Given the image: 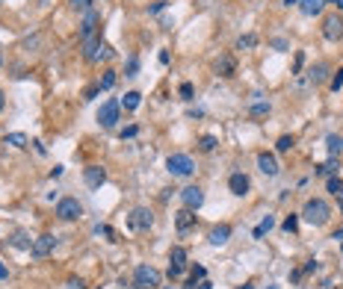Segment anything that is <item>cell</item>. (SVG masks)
Segmentation results:
<instances>
[{"instance_id":"6f0895ef","label":"cell","mask_w":343,"mask_h":289,"mask_svg":"<svg viewBox=\"0 0 343 289\" xmlns=\"http://www.w3.org/2000/svg\"><path fill=\"white\" fill-rule=\"evenodd\" d=\"M0 65H3V56H0Z\"/></svg>"},{"instance_id":"7bdbcfd3","label":"cell","mask_w":343,"mask_h":289,"mask_svg":"<svg viewBox=\"0 0 343 289\" xmlns=\"http://www.w3.org/2000/svg\"><path fill=\"white\" fill-rule=\"evenodd\" d=\"M272 47H275V50H287V41H284V38H272Z\"/></svg>"},{"instance_id":"e575fe53","label":"cell","mask_w":343,"mask_h":289,"mask_svg":"<svg viewBox=\"0 0 343 289\" xmlns=\"http://www.w3.org/2000/svg\"><path fill=\"white\" fill-rule=\"evenodd\" d=\"M329 89H332V92H341L343 89V68H338V74L329 80Z\"/></svg>"},{"instance_id":"836d02e7","label":"cell","mask_w":343,"mask_h":289,"mask_svg":"<svg viewBox=\"0 0 343 289\" xmlns=\"http://www.w3.org/2000/svg\"><path fill=\"white\" fill-rule=\"evenodd\" d=\"M281 227H284L287 233H296V230H299V216H287V219L281 222Z\"/></svg>"},{"instance_id":"e0dca14e","label":"cell","mask_w":343,"mask_h":289,"mask_svg":"<svg viewBox=\"0 0 343 289\" xmlns=\"http://www.w3.org/2000/svg\"><path fill=\"white\" fill-rule=\"evenodd\" d=\"M192 225H195V210H187V207H184V210L175 216V227H178V233H187Z\"/></svg>"},{"instance_id":"f6af8a7d","label":"cell","mask_w":343,"mask_h":289,"mask_svg":"<svg viewBox=\"0 0 343 289\" xmlns=\"http://www.w3.org/2000/svg\"><path fill=\"white\" fill-rule=\"evenodd\" d=\"M198 284H201V281H195V278H190V281L184 284V289H198Z\"/></svg>"},{"instance_id":"60d3db41","label":"cell","mask_w":343,"mask_h":289,"mask_svg":"<svg viewBox=\"0 0 343 289\" xmlns=\"http://www.w3.org/2000/svg\"><path fill=\"white\" fill-rule=\"evenodd\" d=\"M98 92H101V89H98V86H89V89H86V92H83V100H92V97H95V95H98Z\"/></svg>"},{"instance_id":"3957f363","label":"cell","mask_w":343,"mask_h":289,"mask_svg":"<svg viewBox=\"0 0 343 289\" xmlns=\"http://www.w3.org/2000/svg\"><path fill=\"white\" fill-rule=\"evenodd\" d=\"M166 171H169L172 177H190V174L195 171V162H192L190 154H172V157L166 160Z\"/></svg>"},{"instance_id":"8fae6325","label":"cell","mask_w":343,"mask_h":289,"mask_svg":"<svg viewBox=\"0 0 343 289\" xmlns=\"http://www.w3.org/2000/svg\"><path fill=\"white\" fill-rule=\"evenodd\" d=\"M98 27H101V12H98V9L86 12V15H83V24H80V41L92 38V35L98 32Z\"/></svg>"},{"instance_id":"7dc6e473","label":"cell","mask_w":343,"mask_h":289,"mask_svg":"<svg viewBox=\"0 0 343 289\" xmlns=\"http://www.w3.org/2000/svg\"><path fill=\"white\" fill-rule=\"evenodd\" d=\"M6 278H9V269H6V266L0 263V281H6Z\"/></svg>"},{"instance_id":"b9f144b4","label":"cell","mask_w":343,"mask_h":289,"mask_svg":"<svg viewBox=\"0 0 343 289\" xmlns=\"http://www.w3.org/2000/svg\"><path fill=\"white\" fill-rule=\"evenodd\" d=\"M68 289H86V284L80 278H68Z\"/></svg>"},{"instance_id":"603a6c76","label":"cell","mask_w":343,"mask_h":289,"mask_svg":"<svg viewBox=\"0 0 343 289\" xmlns=\"http://www.w3.org/2000/svg\"><path fill=\"white\" fill-rule=\"evenodd\" d=\"M139 100H142V95H139V92H127V95H124L118 103H121L127 112H133V109H139Z\"/></svg>"},{"instance_id":"2e32d148","label":"cell","mask_w":343,"mask_h":289,"mask_svg":"<svg viewBox=\"0 0 343 289\" xmlns=\"http://www.w3.org/2000/svg\"><path fill=\"white\" fill-rule=\"evenodd\" d=\"M228 239H231V225H216V227L207 233V242H210V245H216V248H219V245H225Z\"/></svg>"},{"instance_id":"ab89813d","label":"cell","mask_w":343,"mask_h":289,"mask_svg":"<svg viewBox=\"0 0 343 289\" xmlns=\"http://www.w3.org/2000/svg\"><path fill=\"white\" fill-rule=\"evenodd\" d=\"M163 9H166V0H157V3H151V9H148V12H151V15H160Z\"/></svg>"},{"instance_id":"cb8c5ba5","label":"cell","mask_w":343,"mask_h":289,"mask_svg":"<svg viewBox=\"0 0 343 289\" xmlns=\"http://www.w3.org/2000/svg\"><path fill=\"white\" fill-rule=\"evenodd\" d=\"M314 171H317L320 177H335V174H338V157H332L329 162H323V165H317Z\"/></svg>"},{"instance_id":"5b68a950","label":"cell","mask_w":343,"mask_h":289,"mask_svg":"<svg viewBox=\"0 0 343 289\" xmlns=\"http://www.w3.org/2000/svg\"><path fill=\"white\" fill-rule=\"evenodd\" d=\"M118 112H121V103L118 100H107V103H101V109H98V124L101 127H115L118 124Z\"/></svg>"},{"instance_id":"52a82bcc","label":"cell","mask_w":343,"mask_h":289,"mask_svg":"<svg viewBox=\"0 0 343 289\" xmlns=\"http://www.w3.org/2000/svg\"><path fill=\"white\" fill-rule=\"evenodd\" d=\"M151 225H154V216H151V210H148V207H136V210L127 216V227H130V230H136V233L148 230Z\"/></svg>"},{"instance_id":"7a4b0ae2","label":"cell","mask_w":343,"mask_h":289,"mask_svg":"<svg viewBox=\"0 0 343 289\" xmlns=\"http://www.w3.org/2000/svg\"><path fill=\"white\" fill-rule=\"evenodd\" d=\"M110 56H113V47H110L107 41H101L98 35H92V38L83 41V59H86V62L98 65V62H107Z\"/></svg>"},{"instance_id":"30bf717a","label":"cell","mask_w":343,"mask_h":289,"mask_svg":"<svg viewBox=\"0 0 343 289\" xmlns=\"http://www.w3.org/2000/svg\"><path fill=\"white\" fill-rule=\"evenodd\" d=\"M323 35H326L329 41H341L343 38V18L338 15V12L323 18Z\"/></svg>"},{"instance_id":"f5cc1de1","label":"cell","mask_w":343,"mask_h":289,"mask_svg":"<svg viewBox=\"0 0 343 289\" xmlns=\"http://www.w3.org/2000/svg\"><path fill=\"white\" fill-rule=\"evenodd\" d=\"M335 6H338V9H343V0H335Z\"/></svg>"},{"instance_id":"277c9868","label":"cell","mask_w":343,"mask_h":289,"mask_svg":"<svg viewBox=\"0 0 343 289\" xmlns=\"http://www.w3.org/2000/svg\"><path fill=\"white\" fill-rule=\"evenodd\" d=\"M157 287H160V272L154 266H136L133 289H157Z\"/></svg>"},{"instance_id":"9f6ffc18","label":"cell","mask_w":343,"mask_h":289,"mask_svg":"<svg viewBox=\"0 0 343 289\" xmlns=\"http://www.w3.org/2000/svg\"><path fill=\"white\" fill-rule=\"evenodd\" d=\"M163 289H175V287H163Z\"/></svg>"},{"instance_id":"1f68e13d","label":"cell","mask_w":343,"mask_h":289,"mask_svg":"<svg viewBox=\"0 0 343 289\" xmlns=\"http://www.w3.org/2000/svg\"><path fill=\"white\" fill-rule=\"evenodd\" d=\"M329 192H332L335 198H341V195H343V180L338 177V174H335V177H329Z\"/></svg>"},{"instance_id":"681fc988","label":"cell","mask_w":343,"mask_h":289,"mask_svg":"<svg viewBox=\"0 0 343 289\" xmlns=\"http://www.w3.org/2000/svg\"><path fill=\"white\" fill-rule=\"evenodd\" d=\"M332 239H343V227H341V230H335V236H332Z\"/></svg>"},{"instance_id":"f35d334b","label":"cell","mask_w":343,"mask_h":289,"mask_svg":"<svg viewBox=\"0 0 343 289\" xmlns=\"http://www.w3.org/2000/svg\"><path fill=\"white\" fill-rule=\"evenodd\" d=\"M136 133H139V127H136V124H130V127H124V130H121V139H133Z\"/></svg>"},{"instance_id":"8992f818","label":"cell","mask_w":343,"mask_h":289,"mask_svg":"<svg viewBox=\"0 0 343 289\" xmlns=\"http://www.w3.org/2000/svg\"><path fill=\"white\" fill-rule=\"evenodd\" d=\"M80 216H83V207H80L77 198H62V201L56 204V219H62V222H77Z\"/></svg>"},{"instance_id":"11a10c76","label":"cell","mask_w":343,"mask_h":289,"mask_svg":"<svg viewBox=\"0 0 343 289\" xmlns=\"http://www.w3.org/2000/svg\"><path fill=\"white\" fill-rule=\"evenodd\" d=\"M269 289H281V287H269Z\"/></svg>"},{"instance_id":"816d5d0a","label":"cell","mask_w":343,"mask_h":289,"mask_svg":"<svg viewBox=\"0 0 343 289\" xmlns=\"http://www.w3.org/2000/svg\"><path fill=\"white\" fill-rule=\"evenodd\" d=\"M296 3H299V0H284V6H296Z\"/></svg>"},{"instance_id":"83f0119b","label":"cell","mask_w":343,"mask_h":289,"mask_svg":"<svg viewBox=\"0 0 343 289\" xmlns=\"http://www.w3.org/2000/svg\"><path fill=\"white\" fill-rule=\"evenodd\" d=\"M113 86H115V71H104V77H101L98 89H101V92H110Z\"/></svg>"},{"instance_id":"f907efd6","label":"cell","mask_w":343,"mask_h":289,"mask_svg":"<svg viewBox=\"0 0 343 289\" xmlns=\"http://www.w3.org/2000/svg\"><path fill=\"white\" fill-rule=\"evenodd\" d=\"M198 289H213V287H210L207 281H201V284H198Z\"/></svg>"},{"instance_id":"9a60e30c","label":"cell","mask_w":343,"mask_h":289,"mask_svg":"<svg viewBox=\"0 0 343 289\" xmlns=\"http://www.w3.org/2000/svg\"><path fill=\"white\" fill-rule=\"evenodd\" d=\"M258 168H261L267 177H275V174L281 171V165H278V160H275L272 154H261V157H258Z\"/></svg>"},{"instance_id":"f546056e","label":"cell","mask_w":343,"mask_h":289,"mask_svg":"<svg viewBox=\"0 0 343 289\" xmlns=\"http://www.w3.org/2000/svg\"><path fill=\"white\" fill-rule=\"evenodd\" d=\"M9 242H12V248H27V251L33 248V239H27V233H15Z\"/></svg>"},{"instance_id":"5bb4252c","label":"cell","mask_w":343,"mask_h":289,"mask_svg":"<svg viewBox=\"0 0 343 289\" xmlns=\"http://www.w3.org/2000/svg\"><path fill=\"white\" fill-rule=\"evenodd\" d=\"M228 189H231V195L246 198V195H249V189H252V180H249L243 171H237V174H231V177H228Z\"/></svg>"},{"instance_id":"9c48e42d","label":"cell","mask_w":343,"mask_h":289,"mask_svg":"<svg viewBox=\"0 0 343 289\" xmlns=\"http://www.w3.org/2000/svg\"><path fill=\"white\" fill-rule=\"evenodd\" d=\"M53 248H56V236H53V233H41L38 239H33V248H30V254H33L36 260H41V257L53 254Z\"/></svg>"},{"instance_id":"ac0fdd59","label":"cell","mask_w":343,"mask_h":289,"mask_svg":"<svg viewBox=\"0 0 343 289\" xmlns=\"http://www.w3.org/2000/svg\"><path fill=\"white\" fill-rule=\"evenodd\" d=\"M326 77H329V62H317V65H311V68H308V83L320 86Z\"/></svg>"},{"instance_id":"7c38bea8","label":"cell","mask_w":343,"mask_h":289,"mask_svg":"<svg viewBox=\"0 0 343 289\" xmlns=\"http://www.w3.org/2000/svg\"><path fill=\"white\" fill-rule=\"evenodd\" d=\"M83 183H86L89 189H101V186L107 183V168H101V165H86V168H83Z\"/></svg>"},{"instance_id":"4fadbf2b","label":"cell","mask_w":343,"mask_h":289,"mask_svg":"<svg viewBox=\"0 0 343 289\" xmlns=\"http://www.w3.org/2000/svg\"><path fill=\"white\" fill-rule=\"evenodd\" d=\"M181 201H184L187 210H201V204H204V189H201V186H187V189H181Z\"/></svg>"},{"instance_id":"ffe728a7","label":"cell","mask_w":343,"mask_h":289,"mask_svg":"<svg viewBox=\"0 0 343 289\" xmlns=\"http://www.w3.org/2000/svg\"><path fill=\"white\" fill-rule=\"evenodd\" d=\"M272 227H275V216H264V219H261V225L252 230V236H255V239H264Z\"/></svg>"},{"instance_id":"d6986e66","label":"cell","mask_w":343,"mask_h":289,"mask_svg":"<svg viewBox=\"0 0 343 289\" xmlns=\"http://www.w3.org/2000/svg\"><path fill=\"white\" fill-rule=\"evenodd\" d=\"M234 68H237L234 56H219L216 59V74L219 77H234Z\"/></svg>"},{"instance_id":"7402d4cb","label":"cell","mask_w":343,"mask_h":289,"mask_svg":"<svg viewBox=\"0 0 343 289\" xmlns=\"http://www.w3.org/2000/svg\"><path fill=\"white\" fill-rule=\"evenodd\" d=\"M323 3H326V0H299V6H302V12H305L308 18H314V15H320V12H323Z\"/></svg>"},{"instance_id":"c3c4849f","label":"cell","mask_w":343,"mask_h":289,"mask_svg":"<svg viewBox=\"0 0 343 289\" xmlns=\"http://www.w3.org/2000/svg\"><path fill=\"white\" fill-rule=\"evenodd\" d=\"M237 289H255V284H252V281H246L243 287H237Z\"/></svg>"},{"instance_id":"680465c9","label":"cell","mask_w":343,"mask_h":289,"mask_svg":"<svg viewBox=\"0 0 343 289\" xmlns=\"http://www.w3.org/2000/svg\"><path fill=\"white\" fill-rule=\"evenodd\" d=\"M338 289H341V287H338Z\"/></svg>"},{"instance_id":"d6a6232c","label":"cell","mask_w":343,"mask_h":289,"mask_svg":"<svg viewBox=\"0 0 343 289\" xmlns=\"http://www.w3.org/2000/svg\"><path fill=\"white\" fill-rule=\"evenodd\" d=\"M293 145H296V142H293V136H281V139L275 142V151H278V154H287Z\"/></svg>"},{"instance_id":"8d00e7d4","label":"cell","mask_w":343,"mask_h":289,"mask_svg":"<svg viewBox=\"0 0 343 289\" xmlns=\"http://www.w3.org/2000/svg\"><path fill=\"white\" fill-rule=\"evenodd\" d=\"M178 92H181V97H184V100H192V83H181V89H178Z\"/></svg>"},{"instance_id":"ee69618b","label":"cell","mask_w":343,"mask_h":289,"mask_svg":"<svg viewBox=\"0 0 343 289\" xmlns=\"http://www.w3.org/2000/svg\"><path fill=\"white\" fill-rule=\"evenodd\" d=\"M302 65H305V53L299 50V53H296V71H302Z\"/></svg>"},{"instance_id":"bcb514c9","label":"cell","mask_w":343,"mask_h":289,"mask_svg":"<svg viewBox=\"0 0 343 289\" xmlns=\"http://www.w3.org/2000/svg\"><path fill=\"white\" fill-rule=\"evenodd\" d=\"M157 59H160V65H169V50H160V56H157Z\"/></svg>"},{"instance_id":"f1b7e54d","label":"cell","mask_w":343,"mask_h":289,"mask_svg":"<svg viewBox=\"0 0 343 289\" xmlns=\"http://www.w3.org/2000/svg\"><path fill=\"white\" fill-rule=\"evenodd\" d=\"M216 145H219V142H216V136H210V133H204V136L198 139V148H201L204 154H210V151H213Z\"/></svg>"},{"instance_id":"d4e9b609","label":"cell","mask_w":343,"mask_h":289,"mask_svg":"<svg viewBox=\"0 0 343 289\" xmlns=\"http://www.w3.org/2000/svg\"><path fill=\"white\" fill-rule=\"evenodd\" d=\"M326 148H329V154L332 157H338L343 151V139L338 136V133H332V136H326Z\"/></svg>"},{"instance_id":"484cf974","label":"cell","mask_w":343,"mask_h":289,"mask_svg":"<svg viewBox=\"0 0 343 289\" xmlns=\"http://www.w3.org/2000/svg\"><path fill=\"white\" fill-rule=\"evenodd\" d=\"M68 3H71V9L80 12V15H86V12L95 9V0H68Z\"/></svg>"},{"instance_id":"4316f807","label":"cell","mask_w":343,"mask_h":289,"mask_svg":"<svg viewBox=\"0 0 343 289\" xmlns=\"http://www.w3.org/2000/svg\"><path fill=\"white\" fill-rule=\"evenodd\" d=\"M255 44H258V35H252V32H249V35H240V38H237V50H252Z\"/></svg>"},{"instance_id":"74e56055","label":"cell","mask_w":343,"mask_h":289,"mask_svg":"<svg viewBox=\"0 0 343 289\" xmlns=\"http://www.w3.org/2000/svg\"><path fill=\"white\" fill-rule=\"evenodd\" d=\"M204 275H207L204 266H192V272H190V278H195V281H204Z\"/></svg>"},{"instance_id":"44dd1931","label":"cell","mask_w":343,"mask_h":289,"mask_svg":"<svg viewBox=\"0 0 343 289\" xmlns=\"http://www.w3.org/2000/svg\"><path fill=\"white\" fill-rule=\"evenodd\" d=\"M269 112H272L269 100H258V103H252V106H249V115H252V118H267Z\"/></svg>"},{"instance_id":"6da1fadb","label":"cell","mask_w":343,"mask_h":289,"mask_svg":"<svg viewBox=\"0 0 343 289\" xmlns=\"http://www.w3.org/2000/svg\"><path fill=\"white\" fill-rule=\"evenodd\" d=\"M302 219H305L308 225H314V227H323V225L332 219V207H329L323 198H311V201H305V207H302Z\"/></svg>"},{"instance_id":"ba28073f","label":"cell","mask_w":343,"mask_h":289,"mask_svg":"<svg viewBox=\"0 0 343 289\" xmlns=\"http://www.w3.org/2000/svg\"><path fill=\"white\" fill-rule=\"evenodd\" d=\"M187 272V248L175 245L169 251V278H181Z\"/></svg>"},{"instance_id":"db71d44e","label":"cell","mask_w":343,"mask_h":289,"mask_svg":"<svg viewBox=\"0 0 343 289\" xmlns=\"http://www.w3.org/2000/svg\"><path fill=\"white\" fill-rule=\"evenodd\" d=\"M0 109H3V92H0Z\"/></svg>"},{"instance_id":"d590c367","label":"cell","mask_w":343,"mask_h":289,"mask_svg":"<svg viewBox=\"0 0 343 289\" xmlns=\"http://www.w3.org/2000/svg\"><path fill=\"white\" fill-rule=\"evenodd\" d=\"M136 71H139V59L130 56V59H127V68H124V77H136Z\"/></svg>"},{"instance_id":"4dcf8cb0","label":"cell","mask_w":343,"mask_h":289,"mask_svg":"<svg viewBox=\"0 0 343 289\" xmlns=\"http://www.w3.org/2000/svg\"><path fill=\"white\" fill-rule=\"evenodd\" d=\"M6 145H12V148H27V136H24V133H9V136H6Z\"/></svg>"}]
</instances>
